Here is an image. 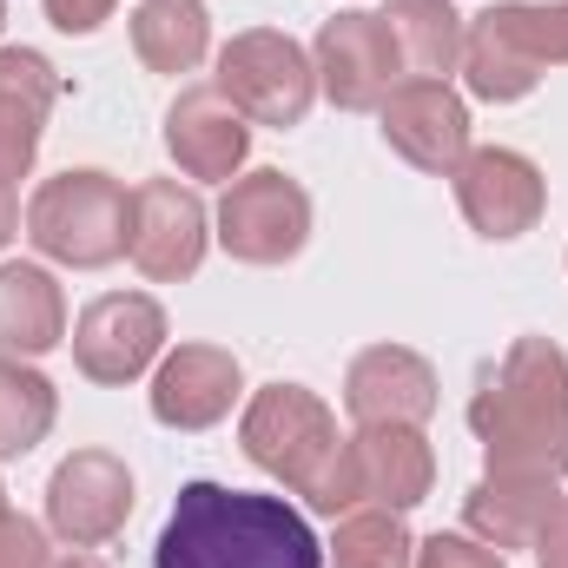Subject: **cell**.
Wrapping results in <instances>:
<instances>
[{
    "label": "cell",
    "mask_w": 568,
    "mask_h": 568,
    "mask_svg": "<svg viewBox=\"0 0 568 568\" xmlns=\"http://www.w3.org/2000/svg\"><path fill=\"white\" fill-rule=\"evenodd\" d=\"M245 456L278 476L291 496H304L317 516H351L364 509V489H357V456H351V436H337V417L324 397H311L304 384H265L252 404H245V424H239Z\"/></svg>",
    "instance_id": "3957f363"
},
{
    "label": "cell",
    "mask_w": 568,
    "mask_h": 568,
    "mask_svg": "<svg viewBox=\"0 0 568 568\" xmlns=\"http://www.w3.org/2000/svg\"><path fill=\"white\" fill-rule=\"evenodd\" d=\"M133 516V469L113 449H73L47 483V529L67 549H100Z\"/></svg>",
    "instance_id": "ba28073f"
},
{
    "label": "cell",
    "mask_w": 568,
    "mask_h": 568,
    "mask_svg": "<svg viewBox=\"0 0 568 568\" xmlns=\"http://www.w3.org/2000/svg\"><path fill=\"white\" fill-rule=\"evenodd\" d=\"M67 337V297L40 265H0V357H47Z\"/></svg>",
    "instance_id": "d6986e66"
},
{
    "label": "cell",
    "mask_w": 568,
    "mask_h": 568,
    "mask_svg": "<svg viewBox=\"0 0 568 568\" xmlns=\"http://www.w3.org/2000/svg\"><path fill=\"white\" fill-rule=\"evenodd\" d=\"M47 568H106L100 556H87V549H67V556H53Z\"/></svg>",
    "instance_id": "4dcf8cb0"
},
{
    "label": "cell",
    "mask_w": 568,
    "mask_h": 568,
    "mask_svg": "<svg viewBox=\"0 0 568 568\" xmlns=\"http://www.w3.org/2000/svg\"><path fill=\"white\" fill-rule=\"evenodd\" d=\"M351 456H357V489L364 503L377 509H417L436 483V456H429L424 429L417 424H357L351 436Z\"/></svg>",
    "instance_id": "ac0fdd59"
},
{
    "label": "cell",
    "mask_w": 568,
    "mask_h": 568,
    "mask_svg": "<svg viewBox=\"0 0 568 568\" xmlns=\"http://www.w3.org/2000/svg\"><path fill=\"white\" fill-rule=\"evenodd\" d=\"M0 509H7V489H0Z\"/></svg>",
    "instance_id": "d6a6232c"
},
{
    "label": "cell",
    "mask_w": 568,
    "mask_h": 568,
    "mask_svg": "<svg viewBox=\"0 0 568 568\" xmlns=\"http://www.w3.org/2000/svg\"><path fill=\"white\" fill-rule=\"evenodd\" d=\"M469 429L489 469L516 476H568V357L549 337H516L503 364L476 377Z\"/></svg>",
    "instance_id": "7a4b0ae2"
},
{
    "label": "cell",
    "mask_w": 568,
    "mask_h": 568,
    "mask_svg": "<svg viewBox=\"0 0 568 568\" xmlns=\"http://www.w3.org/2000/svg\"><path fill=\"white\" fill-rule=\"evenodd\" d=\"M60 100V73L33 47H0V185L27 179L40 159V126Z\"/></svg>",
    "instance_id": "e0dca14e"
},
{
    "label": "cell",
    "mask_w": 568,
    "mask_h": 568,
    "mask_svg": "<svg viewBox=\"0 0 568 568\" xmlns=\"http://www.w3.org/2000/svg\"><path fill=\"white\" fill-rule=\"evenodd\" d=\"M165 152L179 159L185 179H239L252 152V120L219 93V87H185L165 113Z\"/></svg>",
    "instance_id": "5bb4252c"
},
{
    "label": "cell",
    "mask_w": 568,
    "mask_h": 568,
    "mask_svg": "<svg viewBox=\"0 0 568 568\" xmlns=\"http://www.w3.org/2000/svg\"><path fill=\"white\" fill-rule=\"evenodd\" d=\"M205 199L179 179H145L133 185V219H126V258L140 265L152 284H179L205 265Z\"/></svg>",
    "instance_id": "52a82bcc"
},
{
    "label": "cell",
    "mask_w": 568,
    "mask_h": 568,
    "mask_svg": "<svg viewBox=\"0 0 568 568\" xmlns=\"http://www.w3.org/2000/svg\"><path fill=\"white\" fill-rule=\"evenodd\" d=\"M463 80H469V93L476 100H489V106H509V100H529L536 87H542V73L476 13L469 27H463Z\"/></svg>",
    "instance_id": "7402d4cb"
},
{
    "label": "cell",
    "mask_w": 568,
    "mask_h": 568,
    "mask_svg": "<svg viewBox=\"0 0 568 568\" xmlns=\"http://www.w3.org/2000/svg\"><path fill=\"white\" fill-rule=\"evenodd\" d=\"M212 47L205 0H140L133 7V53L152 73H192Z\"/></svg>",
    "instance_id": "44dd1931"
},
{
    "label": "cell",
    "mask_w": 568,
    "mask_h": 568,
    "mask_svg": "<svg viewBox=\"0 0 568 568\" xmlns=\"http://www.w3.org/2000/svg\"><path fill=\"white\" fill-rule=\"evenodd\" d=\"M562 509V483L556 476H516V469H489L469 496H463V536L489 542L496 556L509 549H536L542 529Z\"/></svg>",
    "instance_id": "9a60e30c"
},
{
    "label": "cell",
    "mask_w": 568,
    "mask_h": 568,
    "mask_svg": "<svg viewBox=\"0 0 568 568\" xmlns=\"http://www.w3.org/2000/svg\"><path fill=\"white\" fill-rule=\"evenodd\" d=\"M449 179H456V205H463L469 232H483V239H523V232H536V219L549 205L542 165L509 145H469V159Z\"/></svg>",
    "instance_id": "30bf717a"
},
{
    "label": "cell",
    "mask_w": 568,
    "mask_h": 568,
    "mask_svg": "<svg viewBox=\"0 0 568 568\" xmlns=\"http://www.w3.org/2000/svg\"><path fill=\"white\" fill-rule=\"evenodd\" d=\"M417 568H509L489 542H476V536H429V542H417Z\"/></svg>",
    "instance_id": "484cf974"
},
{
    "label": "cell",
    "mask_w": 568,
    "mask_h": 568,
    "mask_svg": "<svg viewBox=\"0 0 568 568\" xmlns=\"http://www.w3.org/2000/svg\"><path fill=\"white\" fill-rule=\"evenodd\" d=\"M397 67H410V80H449L463 67V13L449 0H390L384 7Z\"/></svg>",
    "instance_id": "ffe728a7"
},
{
    "label": "cell",
    "mask_w": 568,
    "mask_h": 568,
    "mask_svg": "<svg viewBox=\"0 0 568 568\" xmlns=\"http://www.w3.org/2000/svg\"><path fill=\"white\" fill-rule=\"evenodd\" d=\"M483 20H489L536 73L568 67V0H496V7H483Z\"/></svg>",
    "instance_id": "d4e9b609"
},
{
    "label": "cell",
    "mask_w": 568,
    "mask_h": 568,
    "mask_svg": "<svg viewBox=\"0 0 568 568\" xmlns=\"http://www.w3.org/2000/svg\"><path fill=\"white\" fill-rule=\"evenodd\" d=\"M311 239V192L284 179L278 165H258L225 185L219 199V245L239 265H284Z\"/></svg>",
    "instance_id": "8992f818"
},
{
    "label": "cell",
    "mask_w": 568,
    "mask_h": 568,
    "mask_svg": "<svg viewBox=\"0 0 568 568\" xmlns=\"http://www.w3.org/2000/svg\"><path fill=\"white\" fill-rule=\"evenodd\" d=\"M113 7H120V0H47V20H53L60 33H100V27L113 20Z\"/></svg>",
    "instance_id": "83f0119b"
},
{
    "label": "cell",
    "mask_w": 568,
    "mask_h": 568,
    "mask_svg": "<svg viewBox=\"0 0 568 568\" xmlns=\"http://www.w3.org/2000/svg\"><path fill=\"white\" fill-rule=\"evenodd\" d=\"M126 219H133V192L113 172H53L33 205H27V239L73 272H106L126 252Z\"/></svg>",
    "instance_id": "277c9868"
},
{
    "label": "cell",
    "mask_w": 568,
    "mask_h": 568,
    "mask_svg": "<svg viewBox=\"0 0 568 568\" xmlns=\"http://www.w3.org/2000/svg\"><path fill=\"white\" fill-rule=\"evenodd\" d=\"M0 27H7V0H0Z\"/></svg>",
    "instance_id": "1f68e13d"
},
{
    "label": "cell",
    "mask_w": 568,
    "mask_h": 568,
    "mask_svg": "<svg viewBox=\"0 0 568 568\" xmlns=\"http://www.w3.org/2000/svg\"><path fill=\"white\" fill-rule=\"evenodd\" d=\"M165 357V311L145 291H106L73 324V364L93 384H133Z\"/></svg>",
    "instance_id": "9c48e42d"
},
{
    "label": "cell",
    "mask_w": 568,
    "mask_h": 568,
    "mask_svg": "<svg viewBox=\"0 0 568 568\" xmlns=\"http://www.w3.org/2000/svg\"><path fill=\"white\" fill-rule=\"evenodd\" d=\"M152 568H324V542L284 496L185 483L152 542Z\"/></svg>",
    "instance_id": "6da1fadb"
},
{
    "label": "cell",
    "mask_w": 568,
    "mask_h": 568,
    "mask_svg": "<svg viewBox=\"0 0 568 568\" xmlns=\"http://www.w3.org/2000/svg\"><path fill=\"white\" fill-rule=\"evenodd\" d=\"M311 67H317V93L344 113H377L397 87V47H390V27L384 13H337L317 27V47H311Z\"/></svg>",
    "instance_id": "8fae6325"
},
{
    "label": "cell",
    "mask_w": 568,
    "mask_h": 568,
    "mask_svg": "<svg viewBox=\"0 0 568 568\" xmlns=\"http://www.w3.org/2000/svg\"><path fill=\"white\" fill-rule=\"evenodd\" d=\"M384 113V145L410 159L417 172H456L469 159V106L449 93V80H404L390 87Z\"/></svg>",
    "instance_id": "7c38bea8"
},
{
    "label": "cell",
    "mask_w": 568,
    "mask_h": 568,
    "mask_svg": "<svg viewBox=\"0 0 568 568\" xmlns=\"http://www.w3.org/2000/svg\"><path fill=\"white\" fill-rule=\"evenodd\" d=\"M13 232H20V199H13V185H0V252L13 245Z\"/></svg>",
    "instance_id": "f546056e"
},
{
    "label": "cell",
    "mask_w": 568,
    "mask_h": 568,
    "mask_svg": "<svg viewBox=\"0 0 568 568\" xmlns=\"http://www.w3.org/2000/svg\"><path fill=\"white\" fill-rule=\"evenodd\" d=\"M331 568H417V536L404 529L397 509H351L324 549Z\"/></svg>",
    "instance_id": "cb8c5ba5"
},
{
    "label": "cell",
    "mask_w": 568,
    "mask_h": 568,
    "mask_svg": "<svg viewBox=\"0 0 568 568\" xmlns=\"http://www.w3.org/2000/svg\"><path fill=\"white\" fill-rule=\"evenodd\" d=\"M53 417H60L53 384H47L33 364L0 357V463H13V456H27L33 443H47Z\"/></svg>",
    "instance_id": "603a6c76"
},
{
    "label": "cell",
    "mask_w": 568,
    "mask_h": 568,
    "mask_svg": "<svg viewBox=\"0 0 568 568\" xmlns=\"http://www.w3.org/2000/svg\"><path fill=\"white\" fill-rule=\"evenodd\" d=\"M344 410L357 424H417L436 417V371L429 357L404 344H371L351 371H344Z\"/></svg>",
    "instance_id": "2e32d148"
},
{
    "label": "cell",
    "mask_w": 568,
    "mask_h": 568,
    "mask_svg": "<svg viewBox=\"0 0 568 568\" xmlns=\"http://www.w3.org/2000/svg\"><path fill=\"white\" fill-rule=\"evenodd\" d=\"M239 390H245V371H239L232 351H219V344H179L152 371V417L165 429H212L232 417Z\"/></svg>",
    "instance_id": "4fadbf2b"
},
{
    "label": "cell",
    "mask_w": 568,
    "mask_h": 568,
    "mask_svg": "<svg viewBox=\"0 0 568 568\" xmlns=\"http://www.w3.org/2000/svg\"><path fill=\"white\" fill-rule=\"evenodd\" d=\"M47 536H40V523H27V516H13V509H0V568H47Z\"/></svg>",
    "instance_id": "4316f807"
},
{
    "label": "cell",
    "mask_w": 568,
    "mask_h": 568,
    "mask_svg": "<svg viewBox=\"0 0 568 568\" xmlns=\"http://www.w3.org/2000/svg\"><path fill=\"white\" fill-rule=\"evenodd\" d=\"M536 562H542V568H568V503L556 509V523L542 529V542H536Z\"/></svg>",
    "instance_id": "f1b7e54d"
},
{
    "label": "cell",
    "mask_w": 568,
    "mask_h": 568,
    "mask_svg": "<svg viewBox=\"0 0 568 568\" xmlns=\"http://www.w3.org/2000/svg\"><path fill=\"white\" fill-rule=\"evenodd\" d=\"M252 126H304L311 100H317V67L311 53L291 40V33H272V27H252V33H232L225 53H219V80H212Z\"/></svg>",
    "instance_id": "5b68a950"
}]
</instances>
